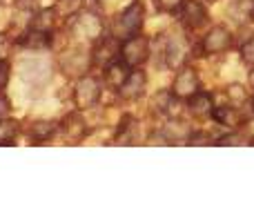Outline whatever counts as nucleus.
<instances>
[{"instance_id": "obj_14", "label": "nucleus", "mask_w": 254, "mask_h": 223, "mask_svg": "<svg viewBox=\"0 0 254 223\" xmlns=\"http://www.w3.org/2000/svg\"><path fill=\"white\" fill-rule=\"evenodd\" d=\"M228 13L234 22L241 25V22H246L248 18L254 16V0H234V2L230 4Z\"/></svg>"}, {"instance_id": "obj_6", "label": "nucleus", "mask_w": 254, "mask_h": 223, "mask_svg": "<svg viewBox=\"0 0 254 223\" xmlns=\"http://www.w3.org/2000/svg\"><path fill=\"white\" fill-rule=\"evenodd\" d=\"M201 83H198V76L192 67H181V72L176 74L174 85H172V92L176 98H190L198 92Z\"/></svg>"}, {"instance_id": "obj_22", "label": "nucleus", "mask_w": 254, "mask_h": 223, "mask_svg": "<svg viewBox=\"0 0 254 223\" xmlns=\"http://www.w3.org/2000/svg\"><path fill=\"white\" fill-rule=\"evenodd\" d=\"M241 61L248 63V65H254V36L250 40H246L241 47Z\"/></svg>"}, {"instance_id": "obj_25", "label": "nucleus", "mask_w": 254, "mask_h": 223, "mask_svg": "<svg viewBox=\"0 0 254 223\" xmlns=\"http://www.w3.org/2000/svg\"><path fill=\"white\" fill-rule=\"evenodd\" d=\"M210 143V136L198 132V134H190L188 136V145H207Z\"/></svg>"}, {"instance_id": "obj_13", "label": "nucleus", "mask_w": 254, "mask_h": 223, "mask_svg": "<svg viewBox=\"0 0 254 223\" xmlns=\"http://www.w3.org/2000/svg\"><path fill=\"white\" fill-rule=\"evenodd\" d=\"M63 130H65V134L69 136V139L78 141L85 136V118L80 112H71L69 116L63 121Z\"/></svg>"}, {"instance_id": "obj_2", "label": "nucleus", "mask_w": 254, "mask_h": 223, "mask_svg": "<svg viewBox=\"0 0 254 223\" xmlns=\"http://www.w3.org/2000/svg\"><path fill=\"white\" fill-rule=\"evenodd\" d=\"M145 20V11L140 2H131L121 11V16L116 18V36L119 38H127V36H134L140 31Z\"/></svg>"}, {"instance_id": "obj_29", "label": "nucleus", "mask_w": 254, "mask_h": 223, "mask_svg": "<svg viewBox=\"0 0 254 223\" xmlns=\"http://www.w3.org/2000/svg\"><path fill=\"white\" fill-rule=\"evenodd\" d=\"M9 110H11V105H9V98L4 96L2 92H0V118H4V116H7Z\"/></svg>"}, {"instance_id": "obj_30", "label": "nucleus", "mask_w": 254, "mask_h": 223, "mask_svg": "<svg viewBox=\"0 0 254 223\" xmlns=\"http://www.w3.org/2000/svg\"><path fill=\"white\" fill-rule=\"evenodd\" d=\"M250 85H252V87H254V70L250 72Z\"/></svg>"}, {"instance_id": "obj_12", "label": "nucleus", "mask_w": 254, "mask_h": 223, "mask_svg": "<svg viewBox=\"0 0 254 223\" xmlns=\"http://www.w3.org/2000/svg\"><path fill=\"white\" fill-rule=\"evenodd\" d=\"M188 110L194 114V116H207L214 110V101H212V94L207 92H196L194 96L188 98Z\"/></svg>"}, {"instance_id": "obj_28", "label": "nucleus", "mask_w": 254, "mask_h": 223, "mask_svg": "<svg viewBox=\"0 0 254 223\" xmlns=\"http://www.w3.org/2000/svg\"><path fill=\"white\" fill-rule=\"evenodd\" d=\"M9 54V38L4 34H0V61H4Z\"/></svg>"}, {"instance_id": "obj_31", "label": "nucleus", "mask_w": 254, "mask_h": 223, "mask_svg": "<svg viewBox=\"0 0 254 223\" xmlns=\"http://www.w3.org/2000/svg\"><path fill=\"white\" fill-rule=\"evenodd\" d=\"M252 107H254V101H252Z\"/></svg>"}, {"instance_id": "obj_26", "label": "nucleus", "mask_w": 254, "mask_h": 223, "mask_svg": "<svg viewBox=\"0 0 254 223\" xmlns=\"http://www.w3.org/2000/svg\"><path fill=\"white\" fill-rule=\"evenodd\" d=\"M16 7L20 9V11H36L38 0H16Z\"/></svg>"}, {"instance_id": "obj_3", "label": "nucleus", "mask_w": 254, "mask_h": 223, "mask_svg": "<svg viewBox=\"0 0 254 223\" xmlns=\"http://www.w3.org/2000/svg\"><path fill=\"white\" fill-rule=\"evenodd\" d=\"M101 98V83H98L94 76H83V78L76 83L74 89V101L80 110H87V107H94Z\"/></svg>"}, {"instance_id": "obj_19", "label": "nucleus", "mask_w": 254, "mask_h": 223, "mask_svg": "<svg viewBox=\"0 0 254 223\" xmlns=\"http://www.w3.org/2000/svg\"><path fill=\"white\" fill-rule=\"evenodd\" d=\"M54 9H56V13L61 18H69V16H76L83 9V0H58Z\"/></svg>"}, {"instance_id": "obj_7", "label": "nucleus", "mask_w": 254, "mask_h": 223, "mask_svg": "<svg viewBox=\"0 0 254 223\" xmlns=\"http://www.w3.org/2000/svg\"><path fill=\"white\" fill-rule=\"evenodd\" d=\"M230 45H232V34H230V29L223 25H216V27H212L205 34V38H203V52L221 54V52H225Z\"/></svg>"}, {"instance_id": "obj_4", "label": "nucleus", "mask_w": 254, "mask_h": 223, "mask_svg": "<svg viewBox=\"0 0 254 223\" xmlns=\"http://www.w3.org/2000/svg\"><path fill=\"white\" fill-rule=\"evenodd\" d=\"M119 52H121L119 36H101L92 52V63L94 65L107 67L110 63H114L116 58H119Z\"/></svg>"}, {"instance_id": "obj_5", "label": "nucleus", "mask_w": 254, "mask_h": 223, "mask_svg": "<svg viewBox=\"0 0 254 223\" xmlns=\"http://www.w3.org/2000/svg\"><path fill=\"white\" fill-rule=\"evenodd\" d=\"M179 11H181V22L188 29H201L207 22V9L201 0H183Z\"/></svg>"}, {"instance_id": "obj_21", "label": "nucleus", "mask_w": 254, "mask_h": 223, "mask_svg": "<svg viewBox=\"0 0 254 223\" xmlns=\"http://www.w3.org/2000/svg\"><path fill=\"white\" fill-rule=\"evenodd\" d=\"M154 4H156L158 11L172 13V11H179L181 4H183V0H154Z\"/></svg>"}, {"instance_id": "obj_10", "label": "nucleus", "mask_w": 254, "mask_h": 223, "mask_svg": "<svg viewBox=\"0 0 254 223\" xmlns=\"http://www.w3.org/2000/svg\"><path fill=\"white\" fill-rule=\"evenodd\" d=\"M18 43L27 49H47L49 45H52V31H43V29H36V27H29V29L18 38Z\"/></svg>"}, {"instance_id": "obj_11", "label": "nucleus", "mask_w": 254, "mask_h": 223, "mask_svg": "<svg viewBox=\"0 0 254 223\" xmlns=\"http://www.w3.org/2000/svg\"><path fill=\"white\" fill-rule=\"evenodd\" d=\"M212 118H214L219 125H225V127H239L243 123V116L239 112V107L234 105H221V107H214L212 110Z\"/></svg>"}, {"instance_id": "obj_17", "label": "nucleus", "mask_w": 254, "mask_h": 223, "mask_svg": "<svg viewBox=\"0 0 254 223\" xmlns=\"http://www.w3.org/2000/svg\"><path fill=\"white\" fill-rule=\"evenodd\" d=\"M18 136V123L11 118H0V148L4 145H13Z\"/></svg>"}, {"instance_id": "obj_24", "label": "nucleus", "mask_w": 254, "mask_h": 223, "mask_svg": "<svg viewBox=\"0 0 254 223\" xmlns=\"http://www.w3.org/2000/svg\"><path fill=\"white\" fill-rule=\"evenodd\" d=\"M228 96L232 98V101L237 103V105H241V103L246 101V89H241L239 85H232V87L228 89Z\"/></svg>"}, {"instance_id": "obj_27", "label": "nucleus", "mask_w": 254, "mask_h": 223, "mask_svg": "<svg viewBox=\"0 0 254 223\" xmlns=\"http://www.w3.org/2000/svg\"><path fill=\"white\" fill-rule=\"evenodd\" d=\"M239 141H241L239 134H225V136H221L214 145H239Z\"/></svg>"}, {"instance_id": "obj_16", "label": "nucleus", "mask_w": 254, "mask_h": 223, "mask_svg": "<svg viewBox=\"0 0 254 223\" xmlns=\"http://www.w3.org/2000/svg\"><path fill=\"white\" fill-rule=\"evenodd\" d=\"M54 132H56V125H54L52 121H36L34 125L29 127V134L34 141H38V143H43V141L52 139Z\"/></svg>"}, {"instance_id": "obj_9", "label": "nucleus", "mask_w": 254, "mask_h": 223, "mask_svg": "<svg viewBox=\"0 0 254 223\" xmlns=\"http://www.w3.org/2000/svg\"><path fill=\"white\" fill-rule=\"evenodd\" d=\"M131 67L127 65L125 61H119L116 58L114 63H110V65L105 67V85L112 89H121V85L127 80V76H129Z\"/></svg>"}, {"instance_id": "obj_15", "label": "nucleus", "mask_w": 254, "mask_h": 223, "mask_svg": "<svg viewBox=\"0 0 254 223\" xmlns=\"http://www.w3.org/2000/svg\"><path fill=\"white\" fill-rule=\"evenodd\" d=\"M80 29H83V34L87 36V38L98 40L103 36V22H101V18H96V16H83L80 18Z\"/></svg>"}, {"instance_id": "obj_23", "label": "nucleus", "mask_w": 254, "mask_h": 223, "mask_svg": "<svg viewBox=\"0 0 254 223\" xmlns=\"http://www.w3.org/2000/svg\"><path fill=\"white\" fill-rule=\"evenodd\" d=\"M9 76H11V67H9L7 61H0V92L7 87Z\"/></svg>"}, {"instance_id": "obj_8", "label": "nucleus", "mask_w": 254, "mask_h": 223, "mask_svg": "<svg viewBox=\"0 0 254 223\" xmlns=\"http://www.w3.org/2000/svg\"><path fill=\"white\" fill-rule=\"evenodd\" d=\"M145 87H147V76L134 67V72H129L127 80L121 85L119 94H121V98H125V101H136V98H140L145 94Z\"/></svg>"}, {"instance_id": "obj_1", "label": "nucleus", "mask_w": 254, "mask_h": 223, "mask_svg": "<svg viewBox=\"0 0 254 223\" xmlns=\"http://www.w3.org/2000/svg\"><path fill=\"white\" fill-rule=\"evenodd\" d=\"M149 38L143 34L127 36L121 45V56L129 67H140L149 58Z\"/></svg>"}, {"instance_id": "obj_18", "label": "nucleus", "mask_w": 254, "mask_h": 223, "mask_svg": "<svg viewBox=\"0 0 254 223\" xmlns=\"http://www.w3.org/2000/svg\"><path fill=\"white\" fill-rule=\"evenodd\" d=\"M56 9H43V11L36 13V18L31 20V27H36V29H43V31H52L54 22H56Z\"/></svg>"}, {"instance_id": "obj_20", "label": "nucleus", "mask_w": 254, "mask_h": 223, "mask_svg": "<svg viewBox=\"0 0 254 223\" xmlns=\"http://www.w3.org/2000/svg\"><path fill=\"white\" fill-rule=\"evenodd\" d=\"M134 123H136L134 116H123L119 132H116V141H119L121 145H129V143H131V132H134Z\"/></svg>"}]
</instances>
